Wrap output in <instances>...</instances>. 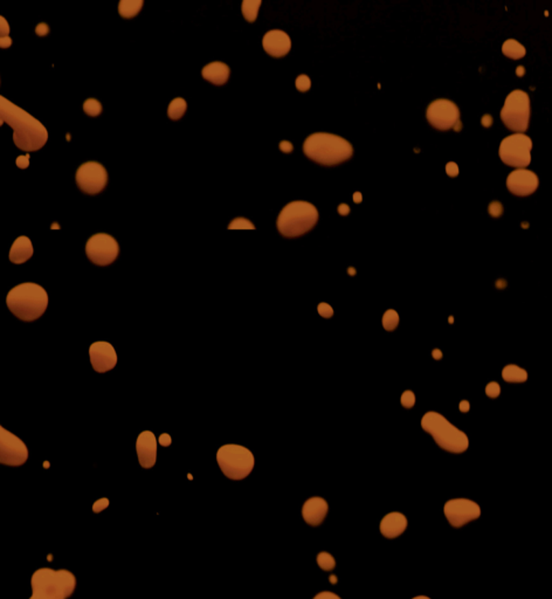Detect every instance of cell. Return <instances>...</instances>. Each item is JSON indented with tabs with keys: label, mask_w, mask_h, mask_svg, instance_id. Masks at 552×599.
<instances>
[{
	"label": "cell",
	"mask_w": 552,
	"mask_h": 599,
	"mask_svg": "<svg viewBox=\"0 0 552 599\" xmlns=\"http://www.w3.org/2000/svg\"><path fill=\"white\" fill-rule=\"evenodd\" d=\"M159 442H161V445L169 446L171 444V438H170L169 434H162L159 438Z\"/></svg>",
	"instance_id": "cell-40"
},
{
	"label": "cell",
	"mask_w": 552,
	"mask_h": 599,
	"mask_svg": "<svg viewBox=\"0 0 552 599\" xmlns=\"http://www.w3.org/2000/svg\"><path fill=\"white\" fill-rule=\"evenodd\" d=\"M427 120L439 131L457 128L460 120V111L455 103L448 100H437L427 108Z\"/></svg>",
	"instance_id": "cell-11"
},
{
	"label": "cell",
	"mask_w": 552,
	"mask_h": 599,
	"mask_svg": "<svg viewBox=\"0 0 552 599\" xmlns=\"http://www.w3.org/2000/svg\"><path fill=\"white\" fill-rule=\"evenodd\" d=\"M413 599H430L426 596H418V597H414Z\"/></svg>",
	"instance_id": "cell-44"
},
{
	"label": "cell",
	"mask_w": 552,
	"mask_h": 599,
	"mask_svg": "<svg viewBox=\"0 0 552 599\" xmlns=\"http://www.w3.org/2000/svg\"><path fill=\"white\" fill-rule=\"evenodd\" d=\"M138 460L144 468H151L157 459V440L150 431H144L138 436L136 442Z\"/></svg>",
	"instance_id": "cell-17"
},
{
	"label": "cell",
	"mask_w": 552,
	"mask_h": 599,
	"mask_svg": "<svg viewBox=\"0 0 552 599\" xmlns=\"http://www.w3.org/2000/svg\"><path fill=\"white\" fill-rule=\"evenodd\" d=\"M143 6V0H122L119 5V12L123 18L129 19L138 14Z\"/></svg>",
	"instance_id": "cell-24"
},
{
	"label": "cell",
	"mask_w": 552,
	"mask_h": 599,
	"mask_svg": "<svg viewBox=\"0 0 552 599\" xmlns=\"http://www.w3.org/2000/svg\"><path fill=\"white\" fill-rule=\"evenodd\" d=\"M444 512L453 527L460 528L470 521L479 519L481 515V508L474 501L455 499L446 502Z\"/></svg>",
	"instance_id": "cell-14"
},
{
	"label": "cell",
	"mask_w": 552,
	"mask_h": 599,
	"mask_svg": "<svg viewBox=\"0 0 552 599\" xmlns=\"http://www.w3.org/2000/svg\"><path fill=\"white\" fill-rule=\"evenodd\" d=\"M415 403V396L412 391H405L402 396V406H405L406 409H411Z\"/></svg>",
	"instance_id": "cell-33"
},
{
	"label": "cell",
	"mask_w": 552,
	"mask_h": 599,
	"mask_svg": "<svg viewBox=\"0 0 552 599\" xmlns=\"http://www.w3.org/2000/svg\"><path fill=\"white\" fill-rule=\"evenodd\" d=\"M28 457L27 447L14 434L0 427V462L3 465L20 466Z\"/></svg>",
	"instance_id": "cell-13"
},
{
	"label": "cell",
	"mask_w": 552,
	"mask_h": 599,
	"mask_svg": "<svg viewBox=\"0 0 552 599\" xmlns=\"http://www.w3.org/2000/svg\"><path fill=\"white\" fill-rule=\"evenodd\" d=\"M317 563L320 565L321 569H323L325 572H332L336 567L335 558L327 552H320L317 556Z\"/></svg>",
	"instance_id": "cell-29"
},
{
	"label": "cell",
	"mask_w": 552,
	"mask_h": 599,
	"mask_svg": "<svg viewBox=\"0 0 552 599\" xmlns=\"http://www.w3.org/2000/svg\"><path fill=\"white\" fill-rule=\"evenodd\" d=\"M286 148H288L289 151H292V146H290V144H289V143H287V142L281 143V149L284 150H284H286Z\"/></svg>",
	"instance_id": "cell-43"
},
{
	"label": "cell",
	"mask_w": 552,
	"mask_h": 599,
	"mask_svg": "<svg viewBox=\"0 0 552 599\" xmlns=\"http://www.w3.org/2000/svg\"><path fill=\"white\" fill-rule=\"evenodd\" d=\"M327 501L322 497H312L304 502L302 517L310 525H319L327 517Z\"/></svg>",
	"instance_id": "cell-19"
},
{
	"label": "cell",
	"mask_w": 552,
	"mask_h": 599,
	"mask_svg": "<svg viewBox=\"0 0 552 599\" xmlns=\"http://www.w3.org/2000/svg\"><path fill=\"white\" fill-rule=\"evenodd\" d=\"M76 183L84 194H99L107 185V171L100 163H84L78 169Z\"/></svg>",
	"instance_id": "cell-12"
},
{
	"label": "cell",
	"mask_w": 552,
	"mask_h": 599,
	"mask_svg": "<svg viewBox=\"0 0 552 599\" xmlns=\"http://www.w3.org/2000/svg\"><path fill=\"white\" fill-rule=\"evenodd\" d=\"M502 52L505 53V56L511 59H521L525 56V48L520 43H517L516 40H507L503 44Z\"/></svg>",
	"instance_id": "cell-25"
},
{
	"label": "cell",
	"mask_w": 552,
	"mask_h": 599,
	"mask_svg": "<svg viewBox=\"0 0 552 599\" xmlns=\"http://www.w3.org/2000/svg\"><path fill=\"white\" fill-rule=\"evenodd\" d=\"M304 154L323 166H336L352 157L354 149L344 138L336 135L319 133L306 139Z\"/></svg>",
	"instance_id": "cell-3"
},
{
	"label": "cell",
	"mask_w": 552,
	"mask_h": 599,
	"mask_svg": "<svg viewBox=\"0 0 552 599\" xmlns=\"http://www.w3.org/2000/svg\"><path fill=\"white\" fill-rule=\"evenodd\" d=\"M533 142L523 134H515L505 138L500 146V157L508 166L525 168L531 162Z\"/></svg>",
	"instance_id": "cell-9"
},
{
	"label": "cell",
	"mask_w": 552,
	"mask_h": 599,
	"mask_svg": "<svg viewBox=\"0 0 552 599\" xmlns=\"http://www.w3.org/2000/svg\"><path fill=\"white\" fill-rule=\"evenodd\" d=\"M502 377L505 382L522 383L528 379V374L517 365H507L502 371Z\"/></svg>",
	"instance_id": "cell-23"
},
{
	"label": "cell",
	"mask_w": 552,
	"mask_h": 599,
	"mask_svg": "<svg viewBox=\"0 0 552 599\" xmlns=\"http://www.w3.org/2000/svg\"><path fill=\"white\" fill-rule=\"evenodd\" d=\"M485 394L490 398H496V397H498V394H501V387H500L497 383H490L487 387H485Z\"/></svg>",
	"instance_id": "cell-32"
},
{
	"label": "cell",
	"mask_w": 552,
	"mask_h": 599,
	"mask_svg": "<svg viewBox=\"0 0 552 599\" xmlns=\"http://www.w3.org/2000/svg\"><path fill=\"white\" fill-rule=\"evenodd\" d=\"M264 51L274 58L284 56L292 47L290 38L282 31H271L264 36Z\"/></svg>",
	"instance_id": "cell-18"
},
{
	"label": "cell",
	"mask_w": 552,
	"mask_h": 599,
	"mask_svg": "<svg viewBox=\"0 0 552 599\" xmlns=\"http://www.w3.org/2000/svg\"><path fill=\"white\" fill-rule=\"evenodd\" d=\"M501 119L511 131L518 133L527 131L530 119V100L528 94L522 91L510 93L502 109Z\"/></svg>",
	"instance_id": "cell-8"
},
{
	"label": "cell",
	"mask_w": 552,
	"mask_h": 599,
	"mask_svg": "<svg viewBox=\"0 0 552 599\" xmlns=\"http://www.w3.org/2000/svg\"><path fill=\"white\" fill-rule=\"evenodd\" d=\"M319 313H320L321 316H323L325 319H329V317H332L334 315V309H332L330 306L327 304H319Z\"/></svg>",
	"instance_id": "cell-35"
},
{
	"label": "cell",
	"mask_w": 552,
	"mask_h": 599,
	"mask_svg": "<svg viewBox=\"0 0 552 599\" xmlns=\"http://www.w3.org/2000/svg\"><path fill=\"white\" fill-rule=\"evenodd\" d=\"M31 583L30 599H67L76 590V580L68 570L43 568L33 574Z\"/></svg>",
	"instance_id": "cell-4"
},
{
	"label": "cell",
	"mask_w": 552,
	"mask_h": 599,
	"mask_svg": "<svg viewBox=\"0 0 552 599\" xmlns=\"http://www.w3.org/2000/svg\"><path fill=\"white\" fill-rule=\"evenodd\" d=\"M314 599H341L338 596L335 595V594H332V592H321L319 595L315 596V598Z\"/></svg>",
	"instance_id": "cell-37"
},
{
	"label": "cell",
	"mask_w": 552,
	"mask_h": 599,
	"mask_svg": "<svg viewBox=\"0 0 552 599\" xmlns=\"http://www.w3.org/2000/svg\"><path fill=\"white\" fill-rule=\"evenodd\" d=\"M36 34H38V36H46V34H47L48 31H49V30H48L47 25L39 24V25H38V26H36Z\"/></svg>",
	"instance_id": "cell-38"
},
{
	"label": "cell",
	"mask_w": 552,
	"mask_h": 599,
	"mask_svg": "<svg viewBox=\"0 0 552 599\" xmlns=\"http://www.w3.org/2000/svg\"><path fill=\"white\" fill-rule=\"evenodd\" d=\"M260 5L261 0H245L242 3V13H244V16L247 21L249 23L255 21Z\"/></svg>",
	"instance_id": "cell-26"
},
{
	"label": "cell",
	"mask_w": 552,
	"mask_h": 599,
	"mask_svg": "<svg viewBox=\"0 0 552 599\" xmlns=\"http://www.w3.org/2000/svg\"><path fill=\"white\" fill-rule=\"evenodd\" d=\"M91 365L97 372H107L117 364V354L108 342H95L89 349Z\"/></svg>",
	"instance_id": "cell-15"
},
{
	"label": "cell",
	"mask_w": 552,
	"mask_h": 599,
	"mask_svg": "<svg viewBox=\"0 0 552 599\" xmlns=\"http://www.w3.org/2000/svg\"><path fill=\"white\" fill-rule=\"evenodd\" d=\"M424 430L432 434L435 442L441 449L452 453H462L468 449V438L462 431L452 425L448 420L437 412H428L422 420Z\"/></svg>",
	"instance_id": "cell-5"
},
{
	"label": "cell",
	"mask_w": 552,
	"mask_h": 599,
	"mask_svg": "<svg viewBox=\"0 0 552 599\" xmlns=\"http://www.w3.org/2000/svg\"><path fill=\"white\" fill-rule=\"evenodd\" d=\"M254 229V226H253L252 223L249 221H246V219H242V218H239V219H235V221H232L231 225L229 226V229Z\"/></svg>",
	"instance_id": "cell-31"
},
{
	"label": "cell",
	"mask_w": 552,
	"mask_h": 599,
	"mask_svg": "<svg viewBox=\"0 0 552 599\" xmlns=\"http://www.w3.org/2000/svg\"><path fill=\"white\" fill-rule=\"evenodd\" d=\"M441 356H442L441 351L438 350V349H437V350H433L434 359H441Z\"/></svg>",
	"instance_id": "cell-42"
},
{
	"label": "cell",
	"mask_w": 552,
	"mask_h": 599,
	"mask_svg": "<svg viewBox=\"0 0 552 599\" xmlns=\"http://www.w3.org/2000/svg\"><path fill=\"white\" fill-rule=\"evenodd\" d=\"M28 158H30V156H28V155L27 156H26V157H23V156H20V157L16 159V164H18V166H19V168H21V169H25V168H27Z\"/></svg>",
	"instance_id": "cell-39"
},
{
	"label": "cell",
	"mask_w": 552,
	"mask_h": 599,
	"mask_svg": "<svg viewBox=\"0 0 552 599\" xmlns=\"http://www.w3.org/2000/svg\"><path fill=\"white\" fill-rule=\"evenodd\" d=\"M407 528V519L402 512H390L380 522V532L387 539L400 536Z\"/></svg>",
	"instance_id": "cell-20"
},
{
	"label": "cell",
	"mask_w": 552,
	"mask_h": 599,
	"mask_svg": "<svg viewBox=\"0 0 552 599\" xmlns=\"http://www.w3.org/2000/svg\"><path fill=\"white\" fill-rule=\"evenodd\" d=\"M4 122L12 126L13 141L19 149L36 151L47 142L48 133L43 123L1 96L0 124Z\"/></svg>",
	"instance_id": "cell-1"
},
{
	"label": "cell",
	"mask_w": 552,
	"mask_h": 599,
	"mask_svg": "<svg viewBox=\"0 0 552 599\" xmlns=\"http://www.w3.org/2000/svg\"><path fill=\"white\" fill-rule=\"evenodd\" d=\"M34 249L31 240L27 237H19L12 245L10 251V260L13 264H24L33 256Z\"/></svg>",
	"instance_id": "cell-22"
},
{
	"label": "cell",
	"mask_w": 552,
	"mask_h": 599,
	"mask_svg": "<svg viewBox=\"0 0 552 599\" xmlns=\"http://www.w3.org/2000/svg\"><path fill=\"white\" fill-rule=\"evenodd\" d=\"M296 87L301 91H306L310 88V80L307 75H301L296 80Z\"/></svg>",
	"instance_id": "cell-34"
},
{
	"label": "cell",
	"mask_w": 552,
	"mask_h": 599,
	"mask_svg": "<svg viewBox=\"0 0 552 599\" xmlns=\"http://www.w3.org/2000/svg\"><path fill=\"white\" fill-rule=\"evenodd\" d=\"M509 191L516 196L525 197L533 194L538 188V177L529 170H516L507 179Z\"/></svg>",
	"instance_id": "cell-16"
},
{
	"label": "cell",
	"mask_w": 552,
	"mask_h": 599,
	"mask_svg": "<svg viewBox=\"0 0 552 599\" xmlns=\"http://www.w3.org/2000/svg\"><path fill=\"white\" fill-rule=\"evenodd\" d=\"M218 464L222 473L232 480L249 477L254 467L252 452L240 445H225L217 453Z\"/></svg>",
	"instance_id": "cell-7"
},
{
	"label": "cell",
	"mask_w": 552,
	"mask_h": 599,
	"mask_svg": "<svg viewBox=\"0 0 552 599\" xmlns=\"http://www.w3.org/2000/svg\"><path fill=\"white\" fill-rule=\"evenodd\" d=\"M399 315L395 310H387L383 316V326L387 331L395 330L398 327Z\"/></svg>",
	"instance_id": "cell-28"
},
{
	"label": "cell",
	"mask_w": 552,
	"mask_h": 599,
	"mask_svg": "<svg viewBox=\"0 0 552 599\" xmlns=\"http://www.w3.org/2000/svg\"><path fill=\"white\" fill-rule=\"evenodd\" d=\"M109 505V501L107 499H102V500L97 501V502H95L94 505V512H101L102 509L106 508Z\"/></svg>",
	"instance_id": "cell-36"
},
{
	"label": "cell",
	"mask_w": 552,
	"mask_h": 599,
	"mask_svg": "<svg viewBox=\"0 0 552 599\" xmlns=\"http://www.w3.org/2000/svg\"><path fill=\"white\" fill-rule=\"evenodd\" d=\"M186 106H186L185 100L181 99V98L174 99L172 102L170 103L169 109H168V115H169L170 119H181L183 115L185 114Z\"/></svg>",
	"instance_id": "cell-27"
},
{
	"label": "cell",
	"mask_w": 552,
	"mask_h": 599,
	"mask_svg": "<svg viewBox=\"0 0 552 599\" xmlns=\"http://www.w3.org/2000/svg\"><path fill=\"white\" fill-rule=\"evenodd\" d=\"M8 307L18 319L32 322L43 315L48 306V295L44 288L36 284H21L8 293Z\"/></svg>",
	"instance_id": "cell-2"
},
{
	"label": "cell",
	"mask_w": 552,
	"mask_h": 599,
	"mask_svg": "<svg viewBox=\"0 0 552 599\" xmlns=\"http://www.w3.org/2000/svg\"><path fill=\"white\" fill-rule=\"evenodd\" d=\"M319 212L306 201H294L286 206L277 219V229L284 237H300L315 226Z\"/></svg>",
	"instance_id": "cell-6"
},
{
	"label": "cell",
	"mask_w": 552,
	"mask_h": 599,
	"mask_svg": "<svg viewBox=\"0 0 552 599\" xmlns=\"http://www.w3.org/2000/svg\"><path fill=\"white\" fill-rule=\"evenodd\" d=\"M83 111L89 116H99L102 113V106L97 100L88 99L83 103Z\"/></svg>",
	"instance_id": "cell-30"
},
{
	"label": "cell",
	"mask_w": 552,
	"mask_h": 599,
	"mask_svg": "<svg viewBox=\"0 0 552 599\" xmlns=\"http://www.w3.org/2000/svg\"><path fill=\"white\" fill-rule=\"evenodd\" d=\"M229 67L222 63H212L204 67L201 74L203 78L216 86H222L227 82L229 78Z\"/></svg>",
	"instance_id": "cell-21"
},
{
	"label": "cell",
	"mask_w": 552,
	"mask_h": 599,
	"mask_svg": "<svg viewBox=\"0 0 552 599\" xmlns=\"http://www.w3.org/2000/svg\"><path fill=\"white\" fill-rule=\"evenodd\" d=\"M460 411L461 412H468L470 411V403L465 402V400L460 403Z\"/></svg>",
	"instance_id": "cell-41"
},
{
	"label": "cell",
	"mask_w": 552,
	"mask_h": 599,
	"mask_svg": "<svg viewBox=\"0 0 552 599\" xmlns=\"http://www.w3.org/2000/svg\"><path fill=\"white\" fill-rule=\"evenodd\" d=\"M86 252L91 262L99 266H108L119 256V246L109 234L99 233L89 238Z\"/></svg>",
	"instance_id": "cell-10"
}]
</instances>
